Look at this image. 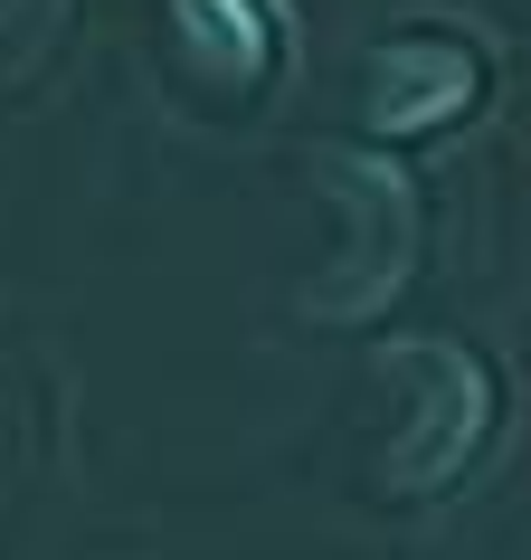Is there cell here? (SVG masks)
Here are the masks:
<instances>
[{
  "label": "cell",
  "instance_id": "3957f363",
  "mask_svg": "<svg viewBox=\"0 0 531 560\" xmlns=\"http://www.w3.org/2000/svg\"><path fill=\"white\" fill-rule=\"evenodd\" d=\"M162 48L200 115H257L285 77V10L275 0H162Z\"/></svg>",
  "mask_w": 531,
  "mask_h": 560
},
{
  "label": "cell",
  "instance_id": "277c9868",
  "mask_svg": "<svg viewBox=\"0 0 531 560\" xmlns=\"http://www.w3.org/2000/svg\"><path fill=\"white\" fill-rule=\"evenodd\" d=\"M474 95H484V58H474L465 38L446 30H389L361 48V77H352V105H361V133L370 143H427L446 124L474 115Z\"/></svg>",
  "mask_w": 531,
  "mask_h": 560
},
{
  "label": "cell",
  "instance_id": "7a4b0ae2",
  "mask_svg": "<svg viewBox=\"0 0 531 560\" xmlns=\"http://www.w3.org/2000/svg\"><path fill=\"white\" fill-rule=\"evenodd\" d=\"M304 190L332 209V257L295 285L304 324H380L389 304L417 285V257H427V200H417L409 162L389 143H314L304 152Z\"/></svg>",
  "mask_w": 531,
  "mask_h": 560
},
{
  "label": "cell",
  "instance_id": "6da1fadb",
  "mask_svg": "<svg viewBox=\"0 0 531 560\" xmlns=\"http://www.w3.org/2000/svg\"><path fill=\"white\" fill-rule=\"evenodd\" d=\"M361 494L380 503H437L446 485H465V466L494 446L503 381L474 342L446 332H389L361 361Z\"/></svg>",
  "mask_w": 531,
  "mask_h": 560
}]
</instances>
